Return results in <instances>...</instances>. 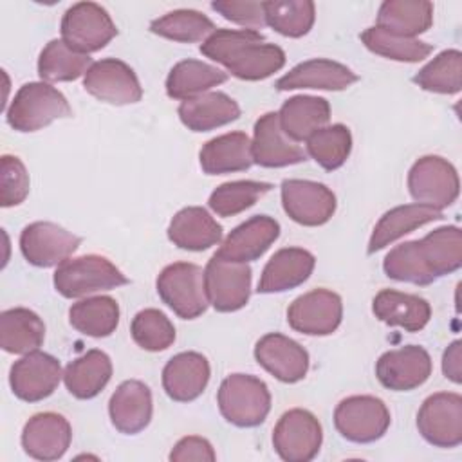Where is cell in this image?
Instances as JSON below:
<instances>
[{"mask_svg":"<svg viewBox=\"0 0 462 462\" xmlns=\"http://www.w3.org/2000/svg\"><path fill=\"white\" fill-rule=\"evenodd\" d=\"M253 161L263 168H283L303 162L307 153L280 126L276 112L260 116L253 134Z\"/></svg>","mask_w":462,"mask_h":462,"instance_id":"cell-20","label":"cell"},{"mask_svg":"<svg viewBox=\"0 0 462 462\" xmlns=\"http://www.w3.org/2000/svg\"><path fill=\"white\" fill-rule=\"evenodd\" d=\"M359 78L346 65L314 58L292 67L276 83V90H296V88H319V90H345Z\"/></svg>","mask_w":462,"mask_h":462,"instance_id":"cell-23","label":"cell"},{"mask_svg":"<svg viewBox=\"0 0 462 462\" xmlns=\"http://www.w3.org/2000/svg\"><path fill=\"white\" fill-rule=\"evenodd\" d=\"M209 381V363L199 352L173 356L162 370V388L177 402L195 401Z\"/></svg>","mask_w":462,"mask_h":462,"instance_id":"cell-25","label":"cell"},{"mask_svg":"<svg viewBox=\"0 0 462 462\" xmlns=\"http://www.w3.org/2000/svg\"><path fill=\"white\" fill-rule=\"evenodd\" d=\"M413 83L437 94H457L462 87V52L448 49L437 54L415 76Z\"/></svg>","mask_w":462,"mask_h":462,"instance_id":"cell-43","label":"cell"},{"mask_svg":"<svg viewBox=\"0 0 462 462\" xmlns=\"http://www.w3.org/2000/svg\"><path fill=\"white\" fill-rule=\"evenodd\" d=\"M217 458L213 446L197 435H189L180 439L171 453H170V460L173 462H188V460H202V462H213Z\"/></svg>","mask_w":462,"mask_h":462,"instance_id":"cell-49","label":"cell"},{"mask_svg":"<svg viewBox=\"0 0 462 462\" xmlns=\"http://www.w3.org/2000/svg\"><path fill=\"white\" fill-rule=\"evenodd\" d=\"M134 341L148 352H161L175 341V327L168 316L157 309L139 310L130 327Z\"/></svg>","mask_w":462,"mask_h":462,"instance_id":"cell-46","label":"cell"},{"mask_svg":"<svg viewBox=\"0 0 462 462\" xmlns=\"http://www.w3.org/2000/svg\"><path fill=\"white\" fill-rule=\"evenodd\" d=\"M92 60L88 54L78 52L63 40H51L38 58V74L45 83L72 81L87 74Z\"/></svg>","mask_w":462,"mask_h":462,"instance_id":"cell-37","label":"cell"},{"mask_svg":"<svg viewBox=\"0 0 462 462\" xmlns=\"http://www.w3.org/2000/svg\"><path fill=\"white\" fill-rule=\"evenodd\" d=\"M157 292L161 300L182 319L199 318L209 305L204 271L191 262H175L166 265L157 276Z\"/></svg>","mask_w":462,"mask_h":462,"instance_id":"cell-5","label":"cell"},{"mask_svg":"<svg viewBox=\"0 0 462 462\" xmlns=\"http://www.w3.org/2000/svg\"><path fill=\"white\" fill-rule=\"evenodd\" d=\"M29 193V173L14 155H2L0 161V204L13 208L25 200Z\"/></svg>","mask_w":462,"mask_h":462,"instance_id":"cell-47","label":"cell"},{"mask_svg":"<svg viewBox=\"0 0 462 462\" xmlns=\"http://www.w3.org/2000/svg\"><path fill=\"white\" fill-rule=\"evenodd\" d=\"M211 7L222 14L226 20L249 27V29H260L265 23V13H263V2H251V0H215L211 2Z\"/></svg>","mask_w":462,"mask_h":462,"instance_id":"cell-48","label":"cell"},{"mask_svg":"<svg viewBox=\"0 0 462 462\" xmlns=\"http://www.w3.org/2000/svg\"><path fill=\"white\" fill-rule=\"evenodd\" d=\"M343 318L339 294L328 289H314L298 296L287 309L289 325L307 336L332 334Z\"/></svg>","mask_w":462,"mask_h":462,"instance_id":"cell-12","label":"cell"},{"mask_svg":"<svg viewBox=\"0 0 462 462\" xmlns=\"http://www.w3.org/2000/svg\"><path fill=\"white\" fill-rule=\"evenodd\" d=\"M375 375L388 390L410 392L424 384L431 375V357L419 345L388 350L377 359Z\"/></svg>","mask_w":462,"mask_h":462,"instance_id":"cell-17","label":"cell"},{"mask_svg":"<svg viewBox=\"0 0 462 462\" xmlns=\"http://www.w3.org/2000/svg\"><path fill=\"white\" fill-rule=\"evenodd\" d=\"M168 238L179 249L204 251L222 240V226L199 206H189L175 213L168 226Z\"/></svg>","mask_w":462,"mask_h":462,"instance_id":"cell-27","label":"cell"},{"mask_svg":"<svg viewBox=\"0 0 462 462\" xmlns=\"http://www.w3.org/2000/svg\"><path fill=\"white\" fill-rule=\"evenodd\" d=\"M45 325L42 318L23 307L0 314V346L9 354H29L42 346Z\"/></svg>","mask_w":462,"mask_h":462,"instance_id":"cell-33","label":"cell"},{"mask_svg":"<svg viewBox=\"0 0 462 462\" xmlns=\"http://www.w3.org/2000/svg\"><path fill=\"white\" fill-rule=\"evenodd\" d=\"M372 310L383 323L402 327L408 332L422 330L431 318V307L424 298L393 289L379 291L372 301Z\"/></svg>","mask_w":462,"mask_h":462,"instance_id":"cell-26","label":"cell"},{"mask_svg":"<svg viewBox=\"0 0 462 462\" xmlns=\"http://www.w3.org/2000/svg\"><path fill=\"white\" fill-rule=\"evenodd\" d=\"M128 278L105 256L85 254L69 258L54 273V287L63 298H83L126 285Z\"/></svg>","mask_w":462,"mask_h":462,"instance_id":"cell-4","label":"cell"},{"mask_svg":"<svg viewBox=\"0 0 462 462\" xmlns=\"http://www.w3.org/2000/svg\"><path fill=\"white\" fill-rule=\"evenodd\" d=\"M361 42L374 54L384 56L393 61L417 63L428 58L433 51L431 43L420 42L417 38H406L393 34L379 25H372L361 32Z\"/></svg>","mask_w":462,"mask_h":462,"instance_id":"cell-39","label":"cell"},{"mask_svg":"<svg viewBox=\"0 0 462 462\" xmlns=\"http://www.w3.org/2000/svg\"><path fill=\"white\" fill-rule=\"evenodd\" d=\"M206 292L209 303L218 312H235L245 307L251 294V267L231 262L217 253L204 269Z\"/></svg>","mask_w":462,"mask_h":462,"instance_id":"cell-10","label":"cell"},{"mask_svg":"<svg viewBox=\"0 0 462 462\" xmlns=\"http://www.w3.org/2000/svg\"><path fill=\"white\" fill-rule=\"evenodd\" d=\"M280 126L294 143L307 141L316 130L330 119V105L316 96H294L287 99L278 112Z\"/></svg>","mask_w":462,"mask_h":462,"instance_id":"cell-31","label":"cell"},{"mask_svg":"<svg viewBox=\"0 0 462 462\" xmlns=\"http://www.w3.org/2000/svg\"><path fill=\"white\" fill-rule=\"evenodd\" d=\"M282 204L294 222L316 227L332 218L336 195L321 182L285 179L282 182Z\"/></svg>","mask_w":462,"mask_h":462,"instance_id":"cell-14","label":"cell"},{"mask_svg":"<svg viewBox=\"0 0 462 462\" xmlns=\"http://www.w3.org/2000/svg\"><path fill=\"white\" fill-rule=\"evenodd\" d=\"M280 236V224L267 215H256L236 226L217 251L218 256L247 263L260 258Z\"/></svg>","mask_w":462,"mask_h":462,"instance_id":"cell-21","label":"cell"},{"mask_svg":"<svg viewBox=\"0 0 462 462\" xmlns=\"http://www.w3.org/2000/svg\"><path fill=\"white\" fill-rule=\"evenodd\" d=\"M442 372L444 375L453 381L455 384H460L462 381V343L453 341L444 356H442Z\"/></svg>","mask_w":462,"mask_h":462,"instance_id":"cell-50","label":"cell"},{"mask_svg":"<svg viewBox=\"0 0 462 462\" xmlns=\"http://www.w3.org/2000/svg\"><path fill=\"white\" fill-rule=\"evenodd\" d=\"M85 90L110 105H130L143 97V88L130 65L116 58L94 61L83 78Z\"/></svg>","mask_w":462,"mask_h":462,"instance_id":"cell-13","label":"cell"},{"mask_svg":"<svg viewBox=\"0 0 462 462\" xmlns=\"http://www.w3.org/2000/svg\"><path fill=\"white\" fill-rule=\"evenodd\" d=\"M150 31L157 36H162L173 42L193 43V42L206 40L209 34L217 31V27L200 11L177 9L153 20L150 23Z\"/></svg>","mask_w":462,"mask_h":462,"instance_id":"cell-40","label":"cell"},{"mask_svg":"<svg viewBox=\"0 0 462 462\" xmlns=\"http://www.w3.org/2000/svg\"><path fill=\"white\" fill-rule=\"evenodd\" d=\"M81 238L52 222H32L20 235L23 258L36 267L60 265L79 247Z\"/></svg>","mask_w":462,"mask_h":462,"instance_id":"cell-15","label":"cell"},{"mask_svg":"<svg viewBox=\"0 0 462 462\" xmlns=\"http://www.w3.org/2000/svg\"><path fill=\"white\" fill-rule=\"evenodd\" d=\"M419 433L437 448L462 442V397L453 392L430 395L417 413Z\"/></svg>","mask_w":462,"mask_h":462,"instance_id":"cell-11","label":"cell"},{"mask_svg":"<svg viewBox=\"0 0 462 462\" xmlns=\"http://www.w3.org/2000/svg\"><path fill=\"white\" fill-rule=\"evenodd\" d=\"M72 440L69 420L54 411L32 415L22 431L23 451L36 460H58L65 455Z\"/></svg>","mask_w":462,"mask_h":462,"instance_id":"cell-18","label":"cell"},{"mask_svg":"<svg viewBox=\"0 0 462 462\" xmlns=\"http://www.w3.org/2000/svg\"><path fill=\"white\" fill-rule=\"evenodd\" d=\"M350 150L352 135L341 123L323 126L307 139V153L328 171L341 168L346 162Z\"/></svg>","mask_w":462,"mask_h":462,"instance_id":"cell-44","label":"cell"},{"mask_svg":"<svg viewBox=\"0 0 462 462\" xmlns=\"http://www.w3.org/2000/svg\"><path fill=\"white\" fill-rule=\"evenodd\" d=\"M227 72L199 60H184L173 65L166 78V94L171 99H193L224 83Z\"/></svg>","mask_w":462,"mask_h":462,"instance_id":"cell-34","label":"cell"},{"mask_svg":"<svg viewBox=\"0 0 462 462\" xmlns=\"http://www.w3.org/2000/svg\"><path fill=\"white\" fill-rule=\"evenodd\" d=\"M200 168L208 175L249 170L253 161L251 139L244 132H229L208 141L200 153Z\"/></svg>","mask_w":462,"mask_h":462,"instance_id":"cell-28","label":"cell"},{"mask_svg":"<svg viewBox=\"0 0 462 462\" xmlns=\"http://www.w3.org/2000/svg\"><path fill=\"white\" fill-rule=\"evenodd\" d=\"M433 23V4L426 0H386L377 11L379 27L406 38L426 32Z\"/></svg>","mask_w":462,"mask_h":462,"instance_id":"cell-35","label":"cell"},{"mask_svg":"<svg viewBox=\"0 0 462 462\" xmlns=\"http://www.w3.org/2000/svg\"><path fill=\"white\" fill-rule=\"evenodd\" d=\"M254 357L271 375L282 383H298L307 375L309 354L294 339L273 332L258 339Z\"/></svg>","mask_w":462,"mask_h":462,"instance_id":"cell-19","label":"cell"},{"mask_svg":"<svg viewBox=\"0 0 462 462\" xmlns=\"http://www.w3.org/2000/svg\"><path fill=\"white\" fill-rule=\"evenodd\" d=\"M408 189L417 204L442 211L457 200L460 180L449 161L439 155H424L410 168Z\"/></svg>","mask_w":462,"mask_h":462,"instance_id":"cell-6","label":"cell"},{"mask_svg":"<svg viewBox=\"0 0 462 462\" xmlns=\"http://www.w3.org/2000/svg\"><path fill=\"white\" fill-rule=\"evenodd\" d=\"M200 52L245 81L265 79L285 65V52L254 29H217L202 42Z\"/></svg>","mask_w":462,"mask_h":462,"instance_id":"cell-1","label":"cell"},{"mask_svg":"<svg viewBox=\"0 0 462 462\" xmlns=\"http://www.w3.org/2000/svg\"><path fill=\"white\" fill-rule=\"evenodd\" d=\"M265 23L276 32L300 38L307 34L316 18V5L310 0H269L263 2Z\"/></svg>","mask_w":462,"mask_h":462,"instance_id":"cell-41","label":"cell"},{"mask_svg":"<svg viewBox=\"0 0 462 462\" xmlns=\"http://www.w3.org/2000/svg\"><path fill=\"white\" fill-rule=\"evenodd\" d=\"M217 402L227 422L253 428L265 420L271 410V393L262 379L249 374H231L222 381Z\"/></svg>","mask_w":462,"mask_h":462,"instance_id":"cell-3","label":"cell"},{"mask_svg":"<svg viewBox=\"0 0 462 462\" xmlns=\"http://www.w3.org/2000/svg\"><path fill=\"white\" fill-rule=\"evenodd\" d=\"M422 254L435 274H451L462 265V231L457 226L437 227L419 240Z\"/></svg>","mask_w":462,"mask_h":462,"instance_id":"cell-38","label":"cell"},{"mask_svg":"<svg viewBox=\"0 0 462 462\" xmlns=\"http://www.w3.org/2000/svg\"><path fill=\"white\" fill-rule=\"evenodd\" d=\"M112 377L110 357L97 348H92L70 361L63 372V381L70 395L76 399L96 397Z\"/></svg>","mask_w":462,"mask_h":462,"instance_id":"cell-32","label":"cell"},{"mask_svg":"<svg viewBox=\"0 0 462 462\" xmlns=\"http://www.w3.org/2000/svg\"><path fill=\"white\" fill-rule=\"evenodd\" d=\"M321 440L323 431L319 420L301 408L285 411L273 430V446L285 462L312 460L321 448Z\"/></svg>","mask_w":462,"mask_h":462,"instance_id":"cell-9","label":"cell"},{"mask_svg":"<svg viewBox=\"0 0 462 462\" xmlns=\"http://www.w3.org/2000/svg\"><path fill=\"white\" fill-rule=\"evenodd\" d=\"M383 271L392 280L415 285H430L437 280L422 254L419 240H410L390 249L384 256Z\"/></svg>","mask_w":462,"mask_h":462,"instance_id":"cell-42","label":"cell"},{"mask_svg":"<svg viewBox=\"0 0 462 462\" xmlns=\"http://www.w3.org/2000/svg\"><path fill=\"white\" fill-rule=\"evenodd\" d=\"M273 184L258 182V180H233L220 184L209 195V208L218 217H235L247 208L254 206V202L271 191Z\"/></svg>","mask_w":462,"mask_h":462,"instance_id":"cell-45","label":"cell"},{"mask_svg":"<svg viewBox=\"0 0 462 462\" xmlns=\"http://www.w3.org/2000/svg\"><path fill=\"white\" fill-rule=\"evenodd\" d=\"M152 392L137 379L121 383L110 397L108 413L114 428L125 435L143 431L152 420Z\"/></svg>","mask_w":462,"mask_h":462,"instance_id":"cell-22","label":"cell"},{"mask_svg":"<svg viewBox=\"0 0 462 462\" xmlns=\"http://www.w3.org/2000/svg\"><path fill=\"white\" fill-rule=\"evenodd\" d=\"M334 424L343 439L368 444L379 440L386 433L390 426V411L379 397L352 395L336 406Z\"/></svg>","mask_w":462,"mask_h":462,"instance_id":"cell-8","label":"cell"},{"mask_svg":"<svg viewBox=\"0 0 462 462\" xmlns=\"http://www.w3.org/2000/svg\"><path fill=\"white\" fill-rule=\"evenodd\" d=\"M179 117L191 132H209L240 117V106L224 92H206L186 99L179 106Z\"/></svg>","mask_w":462,"mask_h":462,"instance_id":"cell-30","label":"cell"},{"mask_svg":"<svg viewBox=\"0 0 462 462\" xmlns=\"http://www.w3.org/2000/svg\"><path fill=\"white\" fill-rule=\"evenodd\" d=\"M61 366L51 354L34 350L14 361L9 372L13 393L25 402L47 399L61 381Z\"/></svg>","mask_w":462,"mask_h":462,"instance_id":"cell-16","label":"cell"},{"mask_svg":"<svg viewBox=\"0 0 462 462\" xmlns=\"http://www.w3.org/2000/svg\"><path fill=\"white\" fill-rule=\"evenodd\" d=\"M314 265L316 258L307 249L283 247L265 263L256 291L262 294H273L294 289L309 280Z\"/></svg>","mask_w":462,"mask_h":462,"instance_id":"cell-24","label":"cell"},{"mask_svg":"<svg viewBox=\"0 0 462 462\" xmlns=\"http://www.w3.org/2000/svg\"><path fill=\"white\" fill-rule=\"evenodd\" d=\"M444 215L440 209L424 206V204H404L386 211L379 222L375 224L370 242H368V254L381 251L383 247L390 245L397 238L411 233L413 229L430 224L433 220H440Z\"/></svg>","mask_w":462,"mask_h":462,"instance_id":"cell-29","label":"cell"},{"mask_svg":"<svg viewBox=\"0 0 462 462\" xmlns=\"http://www.w3.org/2000/svg\"><path fill=\"white\" fill-rule=\"evenodd\" d=\"M72 108L67 97L45 81H32L14 94L5 119L16 132H36L56 119L70 117Z\"/></svg>","mask_w":462,"mask_h":462,"instance_id":"cell-2","label":"cell"},{"mask_svg":"<svg viewBox=\"0 0 462 462\" xmlns=\"http://www.w3.org/2000/svg\"><path fill=\"white\" fill-rule=\"evenodd\" d=\"M61 40L78 52L101 51L116 34L117 27L105 7L94 2L70 5L61 18Z\"/></svg>","mask_w":462,"mask_h":462,"instance_id":"cell-7","label":"cell"},{"mask_svg":"<svg viewBox=\"0 0 462 462\" xmlns=\"http://www.w3.org/2000/svg\"><path fill=\"white\" fill-rule=\"evenodd\" d=\"M70 325L90 337H106L119 325V305L110 296H92L69 309Z\"/></svg>","mask_w":462,"mask_h":462,"instance_id":"cell-36","label":"cell"}]
</instances>
